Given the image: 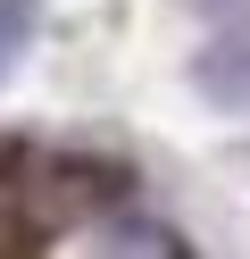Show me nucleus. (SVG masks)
Returning a JSON list of instances; mask_svg holds the SVG:
<instances>
[{
    "label": "nucleus",
    "instance_id": "obj_2",
    "mask_svg": "<svg viewBox=\"0 0 250 259\" xmlns=\"http://www.w3.org/2000/svg\"><path fill=\"white\" fill-rule=\"evenodd\" d=\"M25 42H33V0H0V75L25 59Z\"/></svg>",
    "mask_w": 250,
    "mask_h": 259
},
{
    "label": "nucleus",
    "instance_id": "obj_1",
    "mask_svg": "<svg viewBox=\"0 0 250 259\" xmlns=\"http://www.w3.org/2000/svg\"><path fill=\"white\" fill-rule=\"evenodd\" d=\"M200 84L217 101H250V34H225L209 59H200Z\"/></svg>",
    "mask_w": 250,
    "mask_h": 259
}]
</instances>
